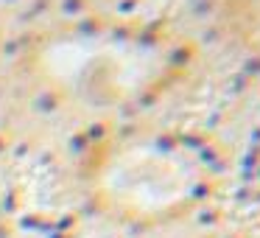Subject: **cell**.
I'll use <instances>...</instances> for the list:
<instances>
[{
    "mask_svg": "<svg viewBox=\"0 0 260 238\" xmlns=\"http://www.w3.org/2000/svg\"><path fill=\"white\" fill-rule=\"evenodd\" d=\"M45 76L70 98L92 109L135 98L162 68L157 48L101 34H73L48 42L40 53Z\"/></svg>",
    "mask_w": 260,
    "mask_h": 238,
    "instance_id": "1",
    "label": "cell"
},
{
    "mask_svg": "<svg viewBox=\"0 0 260 238\" xmlns=\"http://www.w3.org/2000/svg\"><path fill=\"white\" fill-rule=\"evenodd\" d=\"M101 199L126 219H162L196 199L202 171L185 152L162 143H132L98 168Z\"/></svg>",
    "mask_w": 260,
    "mask_h": 238,
    "instance_id": "2",
    "label": "cell"
}]
</instances>
